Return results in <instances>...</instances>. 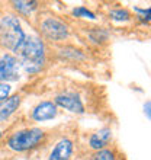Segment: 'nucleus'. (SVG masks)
<instances>
[{"label":"nucleus","instance_id":"f257e3e1","mask_svg":"<svg viewBox=\"0 0 151 160\" xmlns=\"http://www.w3.org/2000/svg\"><path fill=\"white\" fill-rule=\"evenodd\" d=\"M22 67L26 73L39 72L45 63V50L41 39L37 37H26L22 45L16 50Z\"/></svg>","mask_w":151,"mask_h":160},{"label":"nucleus","instance_id":"f03ea898","mask_svg":"<svg viewBox=\"0 0 151 160\" xmlns=\"http://www.w3.org/2000/svg\"><path fill=\"white\" fill-rule=\"evenodd\" d=\"M25 38V32L15 16L7 15L0 21V44L6 47L7 50H12L16 52V50L22 45Z\"/></svg>","mask_w":151,"mask_h":160},{"label":"nucleus","instance_id":"7ed1b4c3","mask_svg":"<svg viewBox=\"0 0 151 160\" xmlns=\"http://www.w3.org/2000/svg\"><path fill=\"white\" fill-rule=\"evenodd\" d=\"M44 137V131L39 128H29L15 134L9 138L7 146L15 152H26L29 148H34Z\"/></svg>","mask_w":151,"mask_h":160},{"label":"nucleus","instance_id":"20e7f679","mask_svg":"<svg viewBox=\"0 0 151 160\" xmlns=\"http://www.w3.org/2000/svg\"><path fill=\"white\" fill-rule=\"evenodd\" d=\"M19 79V61L16 57L6 54L0 58V83Z\"/></svg>","mask_w":151,"mask_h":160},{"label":"nucleus","instance_id":"39448f33","mask_svg":"<svg viewBox=\"0 0 151 160\" xmlns=\"http://www.w3.org/2000/svg\"><path fill=\"white\" fill-rule=\"evenodd\" d=\"M41 29L46 38L54 39V41H61V39L68 37L67 25L63 23L61 21L52 19V18H48V19H45V21L42 22Z\"/></svg>","mask_w":151,"mask_h":160},{"label":"nucleus","instance_id":"423d86ee","mask_svg":"<svg viewBox=\"0 0 151 160\" xmlns=\"http://www.w3.org/2000/svg\"><path fill=\"white\" fill-rule=\"evenodd\" d=\"M55 105L61 106L64 109L70 111V112H76V114H83L84 106L80 101L79 95L76 93H63L55 98Z\"/></svg>","mask_w":151,"mask_h":160},{"label":"nucleus","instance_id":"0eeeda50","mask_svg":"<svg viewBox=\"0 0 151 160\" xmlns=\"http://www.w3.org/2000/svg\"><path fill=\"white\" fill-rule=\"evenodd\" d=\"M57 115V106L55 103L50 101H45V102H41L39 105H37L32 111V118L35 121H48V119H52Z\"/></svg>","mask_w":151,"mask_h":160},{"label":"nucleus","instance_id":"6e6552de","mask_svg":"<svg viewBox=\"0 0 151 160\" xmlns=\"http://www.w3.org/2000/svg\"><path fill=\"white\" fill-rule=\"evenodd\" d=\"M73 153V143L68 138L60 140L50 154V160H70Z\"/></svg>","mask_w":151,"mask_h":160},{"label":"nucleus","instance_id":"1a4fd4ad","mask_svg":"<svg viewBox=\"0 0 151 160\" xmlns=\"http://www.w3.org/2000/svg\"><path fill=\"white\" fill-rule=\"evenodd\" d=\"M110 137H112V131L109 128H102L90 137L89 140L90 147L95 150H103V147L108 146V143L110 141Z\"/></svg>","mask_w":151,"mask_h":160},{"label":"nucleus","instance_id":"9d476101","mask_svg":"<svg viewBox=\"0 0 151 160\" xmlns=\"http://www.w3.org/2000/svg\"><path fill=\"white\" fill-rule=\"evenodd\" d=\"M21 103V98L19 96H12L3 101L0 103V122L4 121V119H7L10 115L17 109V106Z\"/></svg>","mask_w":151,"mask_h":160},{"label":"nucleus","instance_id":"9b49d317","mask_svg":"<svg viewBox=\"0 0 151 160\" xmlns=\"http://www.w3.org/2000/svg\"><path fill=\"white\" fill-rule=\"evenodd\" d=\"M13 4H15L16 10H19L21 13H25V15H29L31 12H34L37 9L35 2H13Z\"/></svg>","mask_w":151,"mask_h":160},{"label":"nucleus","instance_id":"f8f14e48","mask_svg":"<svg viewBox=\"0 0 151 160\" xmlns=\"http://www.w3.org/2000/svg\"><path fill=\"white\" fill-rule=\"evenodd\" d=\"M109 15L115 21H128V19H129V12H128L126 9H115Z\"/></svg>","mask_w":151,"mask_h":160},{"label":"nucleus","instance_id":"ddd939ff","mask_svg":"<svg viewBox=\"0 0 151 160\" xmlns=\"http://www.w3.org/2000/svg\"><path fill=\"white\" fill-rule=\"evenodd\" d=\"M92 160H115V154L110 150H97L93 154Z\"/></svg>","mask_w":151,"mask_h":160},{"label":"nucleus","instance_id":"4468645a","mask_svg":"<svg viewBox=\"0 0 151 160\" xmlns=\"http://www.w3.org/2000/svg\"><path fill=\"white\" fill-rule=\"evenodd\" d=\"M73 15L77 18H87V19H95V15H93L90 10H87L86 8H83V6H80V8L74 9L73 10Z\"/></svg>","mask_w":151,"mask_h":160},{"label":"nucleus","instance_id":"2eb2a0df","mask_svg":"<svg viewBox=\"0 0 151 160\" xmlns=\"http://www.w3.org/2000/svg\"><path fill=\"white\" fill-rule=\"evenodd\" d=\"M10 90L12 88L6 83H0V102L4 101V99H7L9 95H10Z\"/></svg>","mask_w":151,"mask_h":160},{"label":"nucleus","instance_id":"dca6fc26","mask_svg":"<svg viewBox=\"0 0 151 160\" xmlns=\"http://www.w3.org/2000/svg\"><path fill=\"white\" fill-rule=\"evenodd\" d=\"M150 102H147V105H145V112H147V118H150Z\"/></svg>","mask_w":151,"mask_h":160},{"label":"nucleus","instance_id":"f3484780","mask_svg":"<svg viewBox=\"0 0 151 160\" xmlns=\"http://www.w3.org/2000/svg\"><path fill=\"white\" fill-rule=\"evenodd\" d=\"M0 137H2V131H0Z\"/></svg>","mask_w":151,"mask_h":160}]
</instances>
